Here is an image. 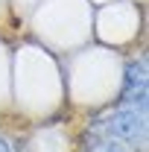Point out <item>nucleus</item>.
<instances>
[{
    "label": "nucleus",
    "mask_w": 149,
    "mask_h": 152,
    "mask_svg": "<svg viewBox=\"0 0 149 152\" xmlns=\"http://www.w3.org/2000/svg\"><path fill=\"white\" fill-rule=\"evenodd\" d=\"M0 152H12V149H9V143H6L3 137H0Z\"/></svg>",
    "instance_id": "nucleus-1"
}]
</instances>
